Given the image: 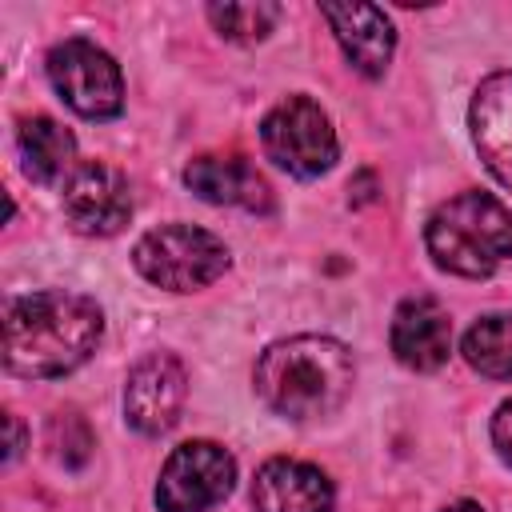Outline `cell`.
Wrapping results in <instances>:
<instances>
[{
	"instance_id": "cell-2",
	"label": "cell",
	"mask_w": 512,
	"mask_h": 512,
	"mask_svg": "<svg viewBox=\"0 0 512 512\" xmlns=\"http://www.w3.org/2000/svg\"><path fill=\"white\" fill-rule=\"evenodd\" d=\"M252 384L268 412L284 420H316L348 400L356 364L340 340L304 332L268 344L256 360Z\"/></svg>"
},
{
	"instance_id": "cell-1",
	"label": "cell",
	"mask_w": 512,
	"mask_h": 512,
	"mask_svg": "<svg viewBox=\"0 0 512 512\" xmlns=\"http://www.w3.org/2000/svg\"><path fill=\"white\" fill-rule=\"evenodd\" d=\"M104 312L80 292H32L4 308V368L24 380H56L92 360Z\"/></svg>"
},
{
	"instance_id": "cell-19",
	"label": "cell",
	"mask_w": 512,
	"mask_h": 512,
	"mask_svg": "<svg viewBox=\"0 0 512 512\" xmlns=\"http://www.w3.org/2000/svg\"><path fill=\"white\" fill-rule=\"evenodd\" d=\"M20 448H24V432H20V420L8 412V456H4V460L12 464V460L20 456Z\"/></svg>"
},
{
	"instance_id": "cell-12",
	"label": "cell",
	"mask_w": 512,
	"mask_h": 512,
	"mask_svg": "<svg viewBox=\"0 0 512 512\" xmlns=\"http://www.w3.org/2000/svg\"><path fill=\"white\" fill-rule=\"evenodd\" d=\"M468 128L488 172L512 192V68L480 80L468 104Z\"/></svg>"
},
{
	"instance_id": "cell-16",
	"label": "cell",
	"mask_w": 512,
	"mask_h": 512,
	"mask_svg": "<svg viewBox=\"0 0 512 512\" xmlns=\"http://www.w3.org/2000/svg\"><path fill=\"white\" fill-rule=\"evenodd\" d=\"M464 360L488 380H512V312L480 316L460 344Z\"/></svg>"
},
{
	"instance_id": "cell-14",
	"label": "cell",
	"mask_w": 512,
	"mask_h": 512,
	"mask_svg": "<svg viewBox=\"0 0 512 512\" xmlns=\"http://www.w3.org/2000/svg\"><path fill=\"white\" fill-rule=\"evenodd\" d=\"M184 184L208 204H228V208L260 212V216L276 208L272 184L244 156H196L184 168Z\"/></svg>"
},
{
	"instance_id": "cell-10",
	"label": "cell",
	"mask_w": 512,
	"mask_h": 512,
	"mask_svg": "<svg viewBox=\"0 0 512 512\" xmlns=\"http://www.w3.org/2000/svg\"><path fill=\"white\" fill-rule=\"evenodd\" d=\"M388 344L404 368L436 372V368H444V360L452 352V320L432 296H408L392 312Z\"/></svg>"
},
{
	"instance_id": "cell-9",
	"label": "cell",
	"mask_w": 512,
	"mask_h": 512,
	"mask_svg": "<svg viewBox=\"0 0 512 512\" xmlns=\"http://www.w3.org/2000/svg\"><path fill=\"white\" fill-rule=\"evenodd\" d=\"M64 216L80 236H116L132 220V192L112 164H76L64 180Z\"/></svg>"
},
{
	"instance_id": "cell-13",
	"label": "cell",
	"mask_w": 512,
	"mask_h": 512,
	"mask_svg": "<svg viewBox=\"0 0 512 512\" xmlns=\"http://www.w3.org/2000/svg\"><path fill=\"white\" fill-rule=\"evenodd\" d=\"M332 480L308 460L272 456L260 464L252 480V504L256 512H332Z\"/></svg>"
},
{
	"instance_id": "cell-15",
	"label": "cell",
	"mask_w": 512,
	"mask_h": 512,
	"mask_svg": "<svg viewBox=\"0 0 512 512\" xmlns=\"http://www.w3.org/2000/svg\"><path fill=\"white\" fill-rule=\"evenodd\" d=\"M16 148L32 184H60L76 172V136L52 116H24L16 128Z\"/></svg>"
},
{
	"instance_id": "cell-7",
	"label": "cell",
	"mask_w": 512,
	"mask_h": 512,
	"mask_svg": "<svg viewBox=\"0 0 512 512\" xmlns=\"http://www.w3.org/2000/svg\"><path fill=\"white\" fill-rule=\"evenodd\" d=\"M236 484V460L216 440H188L172 448L156 480L160 512H208Z\"/></svg>"
},
{
	"instance_id": "cell-8",
	"label": "cell",
	"mask_w": 512,
	"mask_h": 512,
	"mask_svg": "<svg viewBox=\"0 0 512 512\" xmlns=\"http://www.w3.org/2000/svg\"><path fill=\"white\" fill-rule=\"evenodd\" d=\"M188 376L172 352H148L132 364L124 384V420L140 436H164L184 408Z\"/></svg>"
},
{
	"instance_id": "cell-20",
	"label": "cell",
	"mask_w": 512,
	"mask_h": 512,
	"mask_svg": "<svg viewBox=\"0 0 512 512\" xmlns=\"http://www.w3.org/2000/svg\"><path fill=\"white\" fill-rule=\"evenodd\" d=\"M444 512H484V508H480L476 500H456V504H448Z\"/></svg>"
},
{
	"instance_id": "cell-3",
	"label": "cell",
	"mask_w": 512,
	"mask_h": 512,
	"mask_svg": "<svg viewBox=\"0 0 512 512\" xmlns=\"http://www.w3.org/2000/svg\"><path fill=\"white\" fill-rule=\"evenodd\" d=\"M424 244L436 268L452 276H492L500 264L512 260V212L492 192H460L428 216Z\"/></svg>"
},
{
	"instance_id": "cell-4",
	"label": "cell",
	"mask_w": 512,
	"mask_h": 512,
	"mask_svg": "<svg viewBox=\"0 0 512 512\" xmlns=\"http://www.w3.org/2000/svg\"><path fill=\"white\" fill-rule=\"evenodd\" d=\"M132 264L164 292H196L228 272V244L196 224H160L136 240Z\"/></svg>"
},
{
	"instance_id": "cell-5",
	"label": "cell",
	"mask_w": 512,
	"mask_h": 512,
	"mask_svg": "<svg viewBox=\"0 0 512 512\" xmlns=\"http://www.w3.org/2000/svg\"><path fill=\"white\" fill-rule=\"evenodd\" d=\"M260 148L296 180L324 176L340 156L336 128L312 96H284L276 108H268V116L260 120Z\"/></svg>"
},
{
	"instance_id": "cell-11",
	"label": "cell",
	"mask_w": 512,
	"mask_h": 512,
	"mask_svg": "<svg viewBox=\"0 0 512 512\" xmlns=\"http://www.w3.org/2000/svg\"><path fill=\"white\" fill-rule=\"evenodd\" d=\"M320 16L328 20L340 52L348 56V64L376 80L384 76V68L392 64L396 52V28L384 16V8L376 4H320Z\"/></svg>"
},
{
	"instance_id": "cell-18",
	"label": "cell",
	"mask_w": 512,
	"mask_h": 512,
	"mask_svg": "<svg viewBox=\"0 0 512 512\" xmlns=\"http://www.w3.org/2000/svg\"><path fill=\"white\" fill-rule=\"evenodd\" d=\"M492 448L512 468V400H504L496 408V416H492Z\"/></svg>"
},
{
	"instance_id": "cell-6",
	"label": "cell",
	"mask_w": 512,
	"mask_h": 512,
	"mask_svg": "<svg viewBox=\"0 0 512 512\" xmlns=\"http://www.w3.org/2000/svg\"><path fill=\"white\" fill-rule=\"evenodd\" d=\"M48 80L60 100L84 120H112L124 108V76L120 64L96 48L92 40H64L48 52Z\"/></svg>"
},
{
	"instance_id": "cell-17",
	"label": "cell",
	"mask_w": 512,
	"mask_h": 512,
	"mask_svg": "<svg viewBox=\"0 0 512 512\" xmlns=\"http://www.w3.org/2000/svg\"><path fill=\"white\" fill-rule=\"evenodd\" d=\"M208 20H212V28L224 40L252 44V40H264L276 28L280 8L276 4H212L208 8Z\"/></svg>"
}]
</instances>
